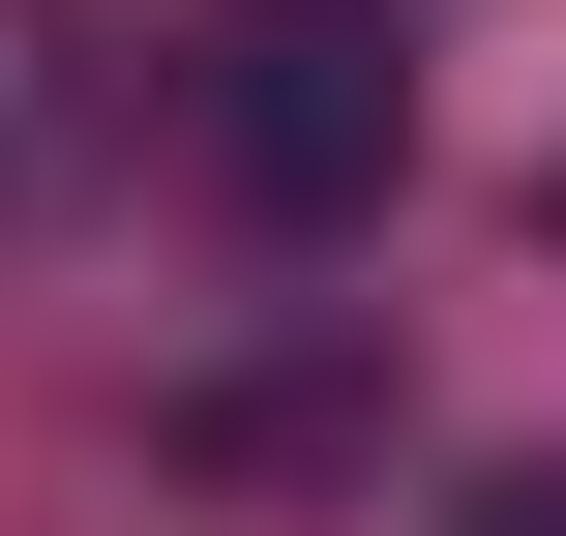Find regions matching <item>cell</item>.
<instances>
[{"instance_id":"cell-2","label":"cell","mask_w":566,"mask_h":536,"mask_svg":"<svg viewBox=\"0 0 566 536\" xmlns=\"http://www.w3.org/2000/svg\"><path fill=\"white\" fill-rule=\"evenodd\" d=\"M448 536H566V477H478V507H448Z\"/></svg>"},{"instance_id":"cell-1","label":"cell","mask_w":566,"mask_h":536,"mask_svg":"<svg viewBox=\"0 0 566 536\" xmlns=\"http://www.w3.org/2000/svg\"><path fill=\"white\" fill-rule=\"evenodd\" d=\"M388 149H418V60H388V0H239V30H209V179H239L269 239L388 209Z\"/></svg>"}]
</instances>
